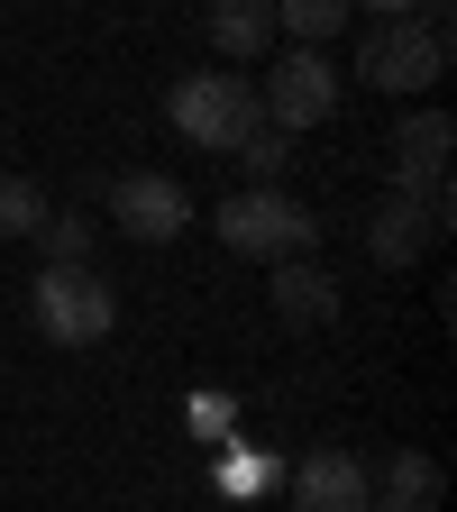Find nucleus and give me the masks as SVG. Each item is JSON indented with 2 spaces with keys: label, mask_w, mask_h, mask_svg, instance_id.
<instances>
[{
  "label": "nucleus",
  "mask_w": 457,
  "mask_h": 512,
  "mask_svg": "<svg viewBox=\"0 0 457 512\" xmlns=\"http://www.w3.org/2000/svg\"><path fill=\"white\" fill-rule=\"evenodd\" d=\"M448 147H457L448 110H412V119L394 128V192H403V202H421L439 229H448Z\"/></svg>",
  "instance_id": "6"
},
{
  "label": "nucleus",
  "mask_w": 457,
  "mask_h": 512,
  "mask_svg": "<svg viewBox=\"0 0 457 512\" xmlns=\"http://www.w3.org/2000/svg\"><path fill=\"white\" fill-rule=\"evenodd\" d=\"M284 485H293V512H375V485H366L357 448H311V458L284 467Z\"/></svg>",
  "instance_id": "8"
},
{
  "label": "nucleus",
  "mask_w": 457,
  "mask_h": 512,
  "mask_svg": "<svg viewBox=\"0 0 457 512\" xmlns=\"http://www.w3.org/2000/svg\"><path fill=\"white\" fill-rule=\"evenodd\" d=\"M37 220H46V192L28 174H0V238H37Z\"/></svg>",
  "instance_id": "15"
},
{
  "label": "nucleus",
  "mask_w": 457,
  "mask_h": 512,
  "mask_svg": "<svg viewBox=\"0 0 457 512\" xmlns=\"http://www.w3.org/2000/svg\"><path fill=\"white\" fill-rule=\"evenodd\" d=\"M275 320H284V330H330V320H339V284L330 275H320L311 266V256H293V266H275Z\"/></svg>",
  "instance_id": "10"
},
{
  "label": "nucleus",
  "mask_w": 457,
  "mask_h": 512,
  "mask_svg": "<svg viewBox=\"0 0 457 512\" xmlns=\"http://www.w3.org/2000/svg\"><path fill=\"white\" fill-rule=\"evenodd\" d=\"M28 311H37V339H55V348H92L119 330V293L92 266H37Z\"/></svg>",
  "instance_id": "3"
},
{
  "label": "nucleus",
  "mask_w": 457,
  "mask_h": 512,
  "mask_svg": "<svg viewBox=\"0 0 457 512\" xmlns=\"http://www.w3.org/2000/svg\"><path fill=\"white\" fill-rule=\"evenodd\" d=\"M256 110H266V128H284V138H302V128L339 119V74H330V46H293L266 92H256Z\"/></svg>",
  "instance_id": "5"
},
{
  "label": "nucleus",
  "mask_w": 457,
  "mask_h": 512,
  "mask_svg": "<svg viewBox=\"0 0 457 512\" xmlns=\"http://www.w3.org/2000/svg\"><path fill=\"white\" fill-rule=\"evenodd\" d=\"M375 485V512H439V458H421V448H394L384 467H366Z\"/></svg>",
  "instance_id": "12"
},
{
  "label": "nucleus",
  "mask_w": 457,
  "mask_h": 512,
  "mask_svg": "<svg viewBox=\"0 0 457 512\" xmlns=\"http://www.w3.org/2000/svg\"><path fill=\"white\" fill-rule=\"evenodd\" d=\"M430 238H439V220H430L421 202H403V192H384L375 220H366V256H375V266H421Z\"/></svg>",
  "instance_id": "9"
},
{
  "label": "nucleus",
  "mask_w": 457,
  "mask_h": 512,
  "mask_svg": "<svg viewBox=\"0 0 457 512\" xmlns=\"http://www.w3.org/2000/svg\"><path fill=\"white\" fill-rule=\"evenodd\" d=\"M165 119L183 128L192 147H220V156H238V138L266 110H256V83L247 74H183L174 92H165Z\"/></svg>",
  "instance_id": "4"
},
{
  "label": "nucleus",
  "mask_w": 457,
  "mask_h": 512,
  "mask_svg": "<svg viewBox=\"0 0 457 512\" xmlns=\"http://www.w3.org/2000/svg\"><path fill=\"white\" fill-rule=\"evenodd\" d=\"M220 247L229 256H256V266H293V256H311L320 247V220L293 202L284 183H247L238 202H220Z\"/></svg>",
  "instance_id": "1"
},
{
  "label": "nucleus",
  "mask_w": 457,
  "mask_h": 512,
  "mask_svg": "<svg viewBox=\"0 0 457 512\" xmlns=\"http://www.w3.org/2000/svg\"><path fill=\"white\" fill-rule=\"evenodd\" d=\"M202 28H211V46L229 64H266V46H275V0H211Z\"/></svg>",
  "instance_id": "11"
},
{
  "label": "nucleus",
  "mask_w": 457,
  "mask_h": 512,
  "mask_svg": "<svg viewBox=\"0 0 457 512\" xmlns=\"http://www.w3.org/2000/svg\"><path fill=\"white\" fill-rule=\"evenodd\" d=\"M357 74L375 83V92H430L439 74H448V0L439 10H421V19H375L366 28V46H357Z\"/></svg>",
  "instance_id": "2"
},
{
  "label": "nucleus",
  "mask_w": 457,
  "mask_h": 512,
  "mask_svg": "<svg viewBox=\"0 0 457 512\" xmlns=\"http://www.w3.org/2000/svg\"><path fill=\"white\" fill-rule=\"evenodd\" d=\"M37 247H46V266H92V220L83 211H46L37 220Z\"/></svg>",
  "instance_id": "14"
},
{
  "label": "nucleus",
  "mask_w": 457,
  "mask_h": 512,
  "mask_svg": "<svg viewBox=\"0 0 457 512\" xmlns=\"http://www.w3.org/2000/svg\"><path fill=\"white\" fill-rule=\"evenodd\" d=\"M110 229L138 238V247H174L192 229V192L174 174H119L110 183Z\"/></svg>",
  "instance_id": "7"
},
{
  "label": "nucleus",
  "mask_w": 457,
  "mask_h": 512,
  "mask_svg": "<svg viewBox=\"0 0 457 512\" xmlns=\"http://www.w3.org/2000/svg\"><path fill=\"white\" fill-rule=\"evenodd\" d=\"M220 485H229V494H266V485H284V467H275V458H229Z\"/></svg>",
  "instance_id": "17"
},
{
  "label": "nucleus",
  "mask_w": 457,
  "mask_h": 512,
  "mask_svg": "<svg viewBox=\"0 0 457 512\" xmlns=\"http://www.w3.org/2000/svg\"><path fill=\"white\" fill-rule=\"evenodd\" d=\"M238 165H247L256 183H284V165H293V138H284V128H266V119H256L247 138H238Z\"/></svg>",
  "instance_id": "16"
},
{
  "label": "nucleus",
  "mask_w": 457,
  "mask_h": 512,
  "mask_svg": "<svg viewBox=\"0 0 457 512\" xmlns=\"http://www.w3.org/2000/svg\"><path fill=\"white\" fill-rule=\"evenodd\" d=\"M366 19H421V10H439V0H357Z\"/></svg>",
  "instance_id": "18"
},
{
  "label": "nucleus",
  "mask_w": 457,
  "mask_h": 512,
  "mask_svg": "<svg viewBox=\"0 0 457 512\" xmlns=\"http://www.w3.org/2000/svg\"><path fill=\"white\" fill-rule=\"evenodd\" d=\"M348 19H357V0H275V37L293 46H330Z\"/></svg>",
  "instance_id": "13"
}]
</instances>
